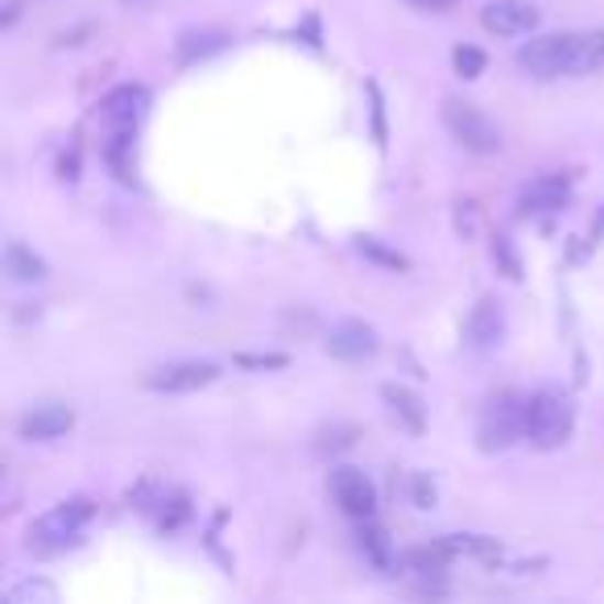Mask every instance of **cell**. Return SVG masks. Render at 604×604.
I'll return each instance as SVG.
<instances>
[{
	"mask_svg": "<svg viewBox=\"0 0 604 604\" xmlns=\"http://www.w3.org/2000/svg\"><path fill=\"white\" fill-rule=\"evenodd\" d=\"M575 431V402L559 385L526 394V443L535 451H559Z\"/></svg>",
	"mask_w": 604,
	"mask_h": 604,
	"instance_id": "cell-1",
	"label": "cell"
},
{
	"mask_svg": "<svg viewBox=\"0 0 604 604\" xmlns=\"http://www.w3.org/2000/svg\"><path fill=\"white\" fill-rule=\"evenodd\" d=\"M518 439H526V394L518 389H501L484 402L481 418H476V448L481 451H505Z\"/></svg>",
	"mask_w": 604,
	"mask_h": 604,
	"instance_id": "cell-2",
	"label": "cell"
},
{
	"mask_svg": "<svg viewBox=\"0 0 604 604\" xmlns=\"http://www.w3.org/2000/svg\"><path fill=\"white\" fill-rule=\"evenodd\" d=\"M91 518H96V501L91 497L58 501V505H51V509L30 526V547H42V551H46V547H67V542H75V538L91 526Z\"/></svg>",
	"mask_w": 604,
	"mask_h": 604,
	"instance_id": "cell-3",
	"label": "cell"
},
{
	"mask_svg": "<svg viewBox=\"0 0 604 604\" xmlns=\"http://www.w3.org/2000/svg\"><path fill=\"white\" fill-rule=\"evenodd\" d=\"M514 58L530 79L542 84L575 75V34H530V42H521Z\"/></svg>",
	"mask_w": 604,
	"mask_h": 604,
	"instance_id": "cell-4",
	"label": "cell"
},
{
	"mask_svg": "<svg viewBox=\"0 0 604 604\" xmlns=\"http://www.w3.org/2000/svg\"><path fill=\"white\" fill-rule=\"evenodd\" d=\"M443 124H448V133L464 145L468 154L493 157L505 150V138H501L497 121L484 117L481 108L468 105V100H443Z\"/></svg>",
	"mask_w": 604,
	"mask_h": 604,
	"instance_id": "cell-5",
	"label": "cell"
},
{
	"mask_svg": "<svg viewBox=\"0 0 604 604\" xmlns=\"http://www.w3.org/2000/svg\"><path fill=\"white\" fill-rule=\"evenodd\" d=\"M328 488L331 497H336V505H340L352 521L377 518V484L369 481V472H361V468L352 464L331 468Z\"/></svg>",
	"mask_w": 604,
	"mask_h": 604,
	"instance_id": "cell-6",
	"label": "cell"
},
{
	"mask_svg": "<svg viewBox=\"0 0 604 604\" xmlns=\"http://www.w3.org/2000/svg\"><path fill=\"white\" fill-rule=\"evenodd\" d=\"M323 348H328V356L344 364H361L369 356H377L381 348V336L373 323H364V319H340V323H331L328 336H323Z\"/></svg>",
	"mask_w": 604,
	"mask_h": 604,
	"instance_id": "cell-7",
	"label": "cell"
},
{
	"mask_svg": "<svg viewBox=\"0 0 604 604\" xmlns=\"http://www.w3.org/2000/svg\"><path fill=\"white\" fill-rule=\"evenodd\" d=\"M481 25L497 37H530L542 25L535 0H488L481 9Z\"/></svg>",
	"mask_w": 604,
	"mask_h": 604,
	"instance_id": "cell-8",
	"label": "cell"
},
{
	"mask_svg": "<svg viewBox=\"0 0 604 604\" xmlns=\"http://www.w3.org/2000/svg\"><path fill=\"white\" fill-rule=\"evenodd\" d=\"M220 377V364L211 361H174V364H162L154 369L145 385L154 389V394H195V389H204L211 381Z\"/></svg>",
	"mask_w": 604,
	"mask_h": 604,
	"instance_id": "cell-9",
	"label": "cell"
},
{
	"mask_svg": "<svg viewBox=\"0 0 604 604\" xmlns=\"http://www.w3.org/2000/svg\"><path fill=\"white\" fill-rule=\"evenodd\" d=\"M75 427V406L67 402H42L18 418V439L25 443H54Z\"/></svg>",
	"mask_w": 604,
	"mask_h": 604,
	"instance_id": "cell-10",
	"label": "cell"
},
{
	"mask_svg": "<svg viewBox=\"0 0 604 604\" xmlns=\"http://www.w3.org/2000/svg\"><path fill=\"white\" fill-rule=\"evenodd\" d=\"M571 204V178L568 174H538L518 195V216H554Z\"/></svg>",
	"mask_w": 604,
	"mask_h": 604,
	"instance_id": "cell-11",
	"label": "cell"
},
{
	"mask_svg": "<svg viewBox=\"0 0 604 604\" xmlns=\"http://www.w3.org/2000/svg\"><path fill=\"white\" fill-rule=\"evenodd\" d=\"M145 108H150V87L121 84L100 100V124H105V129H138Z\"/></svg>",
	"mask_w": 604,
	"mask_h": 604,
	"instance_id": "cell-12",
	"label": "cell"
},
{
	"mask_svg": "<svg viewBox=\"0 0 604 604\" xmlns=\"http://www.w3.org/2000/svg\"><path fill=\"white\" fill-rule=\"evenodd\" d=\"M505 340V307L497 294H481L476 307L468 315V344L476 352H493Z\"/></svg>",
	"mask_w": 604,
	"mask_h": 604,
	"instance_id": "cell-13",
	"label": "cell"
},
{
	"mask_svg": "<svg viewBox=\"0 0 604 604\" xmlns=\"http://www.w3.org/2000/svg\"><path fill=\"white\" fill-rule=\"evenodd\" d=\"M381 402L389 406V415H394L410 435L427 431V402H422V397H418L410 385H397V381L381 385Z\"/></svg>",
	"mask_w": 604,
	"mask_h": 604,
	"instance_id": "cell-14",
	"label": "cell"
},
{
	"mask_svg": "<svg viewBox=\"0 0 604 604\" xmlns=\"http://www.w3.org/2000/svg\"><path fill=\"white\" fill-rule=\"evenodd\" d=\"M356 551H361L377 571L397 568V554H394V542H389V530H385L381 521H373V518L356 521Z\"/></svg>",
	"mask_w": 604,
	"mask_h": 604,
	"instance_id": "cell-15",
	"label": "cell"
},
{
	"mask_svg": "<svg viewBox=\"0 0 604 604\" xmlns=\"http://www.w3.org/2000/svg\"><path fill=\"white\" fill-rule=\"evenodd\" d=\"M4 274L13 277V282H46V277H51V265L25 241H9L4 244Z\"/></svg>",
	"mask_w": 604,
	"mask_h": 604,
	"instance_id": "cell-16",
	"label": "cell"
},
{
	"mask_svg": "<svg viewBox=\"0 0 604 604\" xmlns=\"http://www.w3.org/2000/svg\"><path fill=\"white\" fill-rule=\"evenodd\" d=\"M232 42L224 30H187V34H178L174 42V58L190 67V63H199V58H211V54H220Z\"/></svg>",
	"mask_w": 604,
	"mask_h": 604,
	"instance_id": "cell-17",
	"label": "cell"
},
{
	"mask_svg": "<svg viewBox=\"0 0 604 604\" xmlns=\"http://www.w3.org/2000/svg\"><path fill=\"white\" fill-rule=\"evenodd\" d=\"M133 150H138V129H105V162L121 183H133Z\"/></svg>",
	"mask_w": 604,
	"mask_h": 604,
	"instance_id": "cell-18",
	"label": "cell"
},
{
	"mask_svg": "<svg viewBox=\"0 0 604 604\" xmlns=\"http://www.w3.org/2000/svg\"><path fill=\"white\" fill-rule=\"evenodd\" d=\"M356 253L364 261H373L377 270H389V274H410V257L402 253V249H389L385 241L377 237H356Z\"/></svg>",
	"mask_w": 604,
	"mask_h": 604,
	"instance_id": "cell-19",
	"label": "cell"
},
{
	"mask_svg": "<svg viewBox=\"0 0 604 604\" xmlns=\"http://www.w3.org/2000/svg\"><path fill=\"white\" fill-rule=\"evenodd\" d=\"M488 253H493V265H497V274H505L509 282H521L526 270H521V253L514 237H505V232H493V241H488Z\"/></svg>",
	"mask_w": 604,
	"mask_h": 604,
	"instance_id": "cell-20",
	"label": "cell"
},
{
	"mask_svg": "<svg viewBox=\"0 0 604 604\" xmlns=\"http://www.w3.org/2000/svg\"><path fill=\"white\" fill-rule=\"evenodd\" d=\"M451 67H455V75H460L464 84H472V79H481L484 67H488V54H484L481 46H468V42H460V46L451 51Z\"/></svg>",
	"mask_w": 604,
	"mask_h": 604,
	"instance_id": "cell-21",
	"label": "cell"
},
{
	"mask_svg": "<svg viewBox=\"0 0 604 604\" xmlns=\"http://www.w3.org/2000/svg\"><path fill=\"white\" fill-rule=\"evenodd\" d=\"M9 601L13 604H30V601L54 604L58 601V587H54L51 580H21V584L9 587Z\"/></svg>",
	"mask_w": 604,
	"mask_h": 604,
	"instance_id": "cell-22",
	"label": "cell"
},
{
	"mask_svg": "<svg viewBox=\"0 0 604 604\" xmlns=\"http://www.w3.org/2000/svg\"><path fill=\"white\" fill-rule=\"evenodd\" d=\"M232 361L241 364V369H249V373H277V369L290 364V356L286 352H237Z\"/></svg>",
	"mask_w": 604,
	"mask_h": 604,
	"instance_id": "cell-23",
	"label": "cell"
},
{
	"mask_svg": "<svg viewBox=\"0 0 604 604\" xmlns=\"http://www.w3.org/2000/svg\"><path fill=\"white\" fill-rule=\"evenodd\" d=\"M356 439H361V431H356L352 422H331V427L319 431V443H315V448L319 451H344V448H352Z\"/></svg>",
	"mask_w": 604,
	"mask_h": 604,
	"instance_id": "cell-24",
	"label": "cell"
},
{
	"mask_svg": "<svg viewBox=\"0 0 604 604\" xmlns=\"http://www.w3.org/2000/svg\"><path fill=\"white\" fill-rule=\"evenodd\" d=\"M435 501H439V493H435L431 476L410 472V505H415V509H435Z\"/></svg>",
	"mask_w": 604,
	"mask_h": 604,
	"instance_id": "cell-25",
	"label": "cell"
},
{
	"mask_svg": "<svg viewBox=\"0 0 604 604\" xmlns=\"http://www.w3.org/2000/svg\"><path fill=\"white\" fill-rule=\"evenodd\" d=\"M364 91H369V105H373V138H377V145L385 150V138H389V133H385V100H381V87L369 79Z\"/></svg>",
	"mask_w": 604,
	"mask_h": 604,
	"instance_id": "cell-26",
	"label": "cell"
},
{
	"mask_svg": "<svg viewBox=\"0 0 604 604\" xmlns=\"http://www.w3.org/2000/svg\"><path fill=\"white\" fill-rule=\"evenodd\" d=\"M58 178H63V183H75V178H79V145H70L67 154H63V162H58Z\"/></svg>",
	"mask_w": 604,
	"mask_h": 604,
	"instance_id": "cell-27",
	"label": "cell"
},
{
	"mask_svg": "<svg viewBox=\"0 0 604 604\" xmlns=\"http://www.w3.org/2000/svg\"><path fill=\"white\" fill-rule=\"evenodd\" d=\"M410 9L418 13H451V9H460V0H406Z\"/></svg>",
	"mask_w": 604,
	"mask_h": 604,
	"instance_id": "cell-28",
	"label": "cell"
},
{
	"mask_svg": "<svg viewBox=\"0 0 604 604\" xmlns=\"http://www.w3.org/2000/svg\"><path fill=\"white\" fill-rule=\"evenodd\" d=\"M294 34H307L311 37V46L319 51V46H323V34H319V13H311V18L303 21V30H294Z\"/></svg>",
	"mask_w": 604,
	"mask_h": 604,
	"instance_id": "cell-29",
	"label": "cell"
},
{
	"mask_svg": "<svg viewBox=\"0 0 604 604\" xmlns=\"http://www.w3.org/2000/svg\"><path fill=\"white\" fill-rule=\"evenodd\" d=\"M18 18H21V0H9V4H4V13H0V30H13Z\"/></svg>",
	"mask_w": 604,
	"mask_h": 604,
	"instance_id": "cell-30",
	"label": "cell"
}]
</instances>
